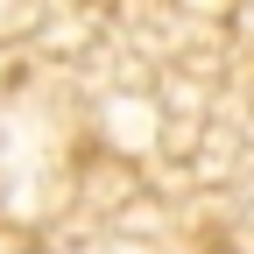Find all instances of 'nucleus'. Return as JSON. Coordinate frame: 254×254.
Returning a JSON list of instances; mask_svg holds the SVG:
<instances>
[]
</instances>
